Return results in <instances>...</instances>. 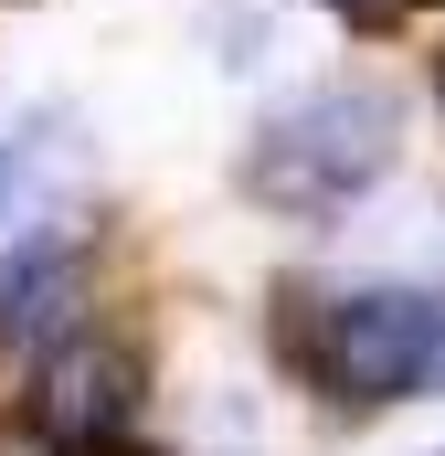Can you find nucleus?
Listing matches in <instances>:
<instances>
[{"label":"nucleus","instance_id":"nucleus-1","mask_svg":"<svg viewBox=\"0 0 445 456\" xmlns=\"http://www.w3.org/2000/svg\"><path fill=\"white\" fill-rule=\"evenodd\" d=\"M392 149H403V107L382 86H308V96H287L255 127L244 202H265L287 224H329L392 170Z\"/></svg>","mask_w":445,"mask_h":456},{"label":"nucleus","instance_id":"nucleus-7","mask_svg":"<svg viewBox=\"0 0 445 456\" xmlns=\"http://www.w3.org/2000/svg\"><path fill=\"white\" fill-rule=\"evenodd\" d=\"M64 456H149L138 436H96V446H64Z\"/></svg>","mask_w":445,"mask_h":456},{"label":"nucleus","instance_id":"nucleus-4","mask_svg":"<svg viewBox=\"0 0 445 456\" xmlns=\"http://www.w3.org/2000/svg\"><path fill=\"white\" fill-rule=\"evenodd\" d=\"M75 330V265L64 244H32L0 265V340H64Z\"/></svg>","mask_w":445,"mask_h":456},{"label":"nucleus","instance_id":"nucleus-5","mask_svg":"<svg viewBox=\"0 0 445 456\" xmlns=\"http://www.w3.org/2000/svg\"><path fill=\"white\" fill-rule=\"evenodd\" d=\"M425 11H445V0H329V21H350V32H403Z\"/></svg>","mask_w":445,"mask_h":456},{"label":"nucleus","instance_id":"nucleus-2","mask_svg":"<svg viewBox=\"0 0 445 456\" xmlns=\"http://www.w3.org/2000/svg\"><path fill=\"white\" fill-rule=\"evenodd\" d=\"M445 371V297L435 287H350L308 330V382L339 403H414Z\"/></svg>","mask_w":445,"mask_h":456},{"label":"nucleus","instance_id":"nucleus-8","mask_svg":"<svg viewBox=\"0 0 445 456\" xmlns=\"http://www.w3.org/2000/svg\"><path fill=\"white\" fill-rule=\"evenodd\" d=\"M0 456H53V436H0Z\"/></svg>","mask_w":445,"mask_h":456},{"label":"nucleus","instance_id":"nucleus-6","mask_svg":"<svg viewBox=\"0 0 445 456\" xmlns=\"http://www.w3.org/2000/svg\"><path fill=\"white\" fill-rule=\"evenodd\" d=\"M21 181H32V170H21V149H0V233L21 224Z\"/></svg>","mask_w":445,"mask_h":456},{"label":"nucleus","instance_id":"nucleus-3","mask_svg":"<svg viewBox=\"0 0 445 456\" xmlns=\"http://www.w3.org/2000/svg\"><path fill=\"white\" fill-rule=\"evenodd\" d=\"M138 403H149V361L127 340H96V330L53 340V361H43V436H53V456L96 446V436H138Z\"/></svg>","mask_w":445,"mask_h":456}]
</instances>
